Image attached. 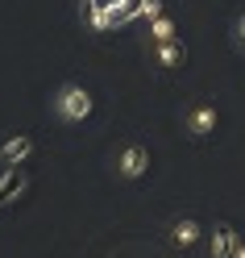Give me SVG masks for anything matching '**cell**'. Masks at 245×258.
<instances>
[{
	"label": "cell",
	"mask_w": 245,
	"mask_h": 258,
	"mask_svg": "<svg viewBox=\"0 0 245 258\" xmlns=\"http://www.w3.org/2000/svg\"><path fill=\"white\" fill-rule=\"evenodd\" d=\"M50 112L62 121V125H84L92 112H96V100L92 92L84 84H75V79H67V84H58L50 92Z\"/></svg>",
	"instance_id": "1"
},
{
	"label": "cell",
	"mask_w": 245,
	"mask_h": 258,
	"mask_svg": "<svg viewBox=\"0 0 245 258\" xmlns=\"http://www.w3.org/2000/svg\"><path fill=\"white\" fill-rule=\"evenodd\" d=\"M145 171H150V150H145L141 142H125L121 154H117V175L133 183V179H141Z\"/></svg>",
	"instance_id": "2"
},
{
	"label": "cell",
	"mask_w": 245,
	"mask_h": 258,
	"mask_svg": "<svg viewBox=\"0 0 245 258\" xmlns=\"http://www.w3.org/2000/svg\"><path fill=\"white\" fill-rule=\"evenodd\" d=\"M183 129L195 138V142H204V138H212L216 134V104H191L187 108V117H183Z\"/></svg>",
	"instance_id": "3"
},
{
	"label": "cell",
	"mask_w": 245,
	"mask_h": 258,
	"mask_svg": "<svg viewBox=\"0 0 245 258\" xmlns=\"http://www.w3.org/2000/svg\"><path fill=\"white\" fill-rule=\"evenodd\" d=\"M29 191V171L25 167H0V208L17 204Z\"/></svg>",
	"instance_id": "4"
},
{
	"label": "cell",
	"mask_w": 245,
	"mask_h": 258,
	"mask_svg": "<svg viewBox=\"0 0 245 258\" xmlns=\"http://www.w3.org/2000/svg\"><path fill=\"white\" fill-rule=\"evenodd\" d=\"M34 154V138L29 134H9L0 142V167H25Z\"/></svg>",
	"instance_id": "5"
},
{
	"label": "cell",
	"mask_w": 245,
	"mask_h": 258,
	"mask_svg": "<svg viewBox=\"0 0 245 258\" xmlns=\"http://www.w3.org/2000/svg\"><path fill=\"white\" fill-rule=\"evenodd\" d=\"M237 246H241V233H237L228 221H216V229H212V237H208L212 258H233V254H237Z\"/></svg>",
	"instance_id": "6"
},
{
	"label": "cell",
	"mask_w": 245,
	"mask_h": 258,
	"mask_svg": "<svg viewBox=\"0 0 245 258\" xmlns=\"http://www.w3.org/2000/svg\"><path fill=\"white\" fill-rule=\"evenodd\" d=\"M150 50H154V62H158V67H167V71H175V67H183V62H187V46L179 42V38L150 42Z\"/></svg>",
	"instance_id": "7"
},
{
	"label": "cell",
	"mask_w": 245,
	"mask_h": 258,
	"mask_svg": "<svg viewBox=\"0 0 245 258\" xmlns=\"http://www.w3.org/2000/svg\"><path fill=\"white\" fill-rule=\"evenodd\" d=\"M171 241H175L179 250H191L195 241H200V221H191V217L175 221V225H171Z\"/></svg>",
	"instance_id": "8"
},
{
	"label": "cell",
	"mask_w": 245,
	"mask_h": 258,
	"mask_svg": "<svg viewBox=\"0 0 245 258\" xmlns=\"http://www.w3.org/2000/svg\"><path fill=\"white\" fill-rule=\"evenodd\" d=\"M175 34H179V29H175V21L167 17V13H162V17H154V21H150V42H171Z\"/></svg>",
	"instance_id": "9"
},
{
	"label": "cell",
	"mask_w": 245,
	"mask_h": 258,
	"mask_svg": "<svg viewBox=\"0 0 245 258\" xmlns=\"http://www.w3.org/2000/svg\"><path fill=\"white\" fill-rule=\"evenodd\" d=\"M137 17H145V21L162 17V0H137Z\"/></svg>",
	"instance_id": "10"
},
{
	"label": "cell",
	"mask_w": 245,
	"mask_h": 258,
	"mask_svg": "<svg viewBox=\"0 0 245 258\" xmlns=\"http://www.w3.org/2000/svg\"><path fill=\"white\" fill-rule=\"evenodd\" d=\"M233 38H237V46L245 50V13H241V17H237V25H233Z\"/></svg>",
	"instance_id": "11"
},
{
	"label": "cell",
	"mask_w": 245,
	"mask_h": 258,
	"mask_svg": "<svg viewBox=\"0 0 245 258\" xmlns=\"http://www.w3.org/2000/svg\"><path fill=\"white\" fill-rule=\"evenodd\" d=\"M233 258H245V237H241V246H237V254Z\"/></svg>",
	"instance_id": "12"
},
{
	"label": "cell",
	"mask_w": 245,
	"mask_h": 258,
	"mask_svg": "<svg viewBox=\"0 0 245 258\" xmlns=\"http://www.w3.org/2000/svg\"><path fill=\"white\" fill-rule=\"evenodd\" d=\"M88 5H92V0H88Z\"/></svg>",
	"instance_id": "13"
}]
</instances>
